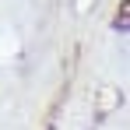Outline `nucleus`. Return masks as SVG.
<instances>
[{
    "label": "nucleus",
    "mask_w": 130,
    "mask_h": 130,
    "mask_svg": "<svg viewBox=\"0 0 130 130\" xmlns=\"http://www.w3.org/2000/svg\"><path fill=\"white\" fill-rule=\"evenodd\" d=\"M127 11H130V0H123L120 4V18H116V28H123V32H127Z\"/></svg>",
    "instance_id": "f257e3e1"
}]
</instances>
